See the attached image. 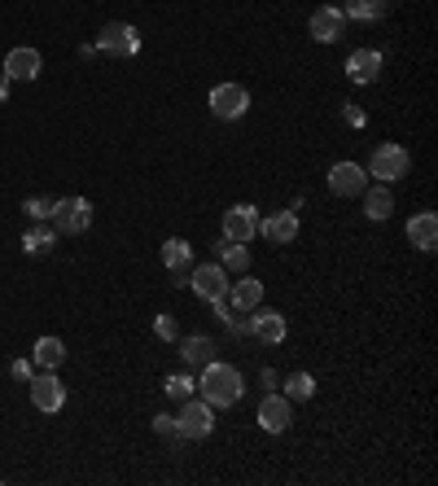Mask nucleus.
<instances>
[{"label": "nucleus", "mask_w": 438, "mask_h": 486, "mask_svg": "<svg viewBox=\"0 0 438 486\" xmlns=\"http://www.w3.org/2000/svg\"><path fill=\"white\" fill-rule=\"evenodd\" d=\"M202 399L211 403V408H232V403H241V390H246V381H241V373L232 369V364H219V360H211L207 369H202Z\"/></svg>", "instance_id": "nucleus-1"}, {"label": "nucleus", "mask_w": 438, "mask_h": 486, "mask_svg": "<svg viewBox=\"0 0 438 486\" xmlns=\"http://www.w3.org/2000/svg\"><path fill=\"white\" fill-rule=\"evenodd\" d=\"M175 433L180 438H211L215 433V408L207 399H184V408L175 417Z\"/></svg>", "instance_id": "nucleus-2"}, {"label": "nucleus", "mask_w": 438, "mask_h": 486, "mask_svg": "<svg viewBox=\"0 0 438 486\" xmlns=\"http://www.w3.org/2000/svg\"><path fill=\"white\" fill-rule=\"evenodd\" d=\"M97 49L110 57H136L141 53V31L132 22H106L97 31Z\"/></svg>", "instance_id": "nucleus-3"}, {"label": "nucleus", "mask_w": 438, "mask_h": 486, "mask_svg": "<svg viewBox=\"0 0 438 486\" xmlns=\"http://www.w3.org/2000/svg\"><path fill=\"white\" fill-rule=\"evenodd\" d=\"M408 171H412V154H408L403 145H377V150H373V158H369V175H377L382 184L403 180Z\"/></svg>", "instance_id": "nucleus-4"}, {"label": "nucleus", "mask_w": 438, "mask_h": 486, "mask_svg": "<svg viewBox=\"0 0 438 486\" xmlns=\"http://www.w3.org/2000/svg\"><path fill=\"white\" fill-rule=\"evenodd\" d=\"M27 390H31V403L40 408V412H61L66 408V385L57 381L53 369H36V377L27 381Z\"/></svg>", "instance_id": "nucleus-5"}, {"label": "nucleus", "mask_w": 438, "mask_h": 486, "mask_svg": "<svg viewBox=\"0 0 438 486\" xmlns=\"http://www.w3.org/2000/svg\"><path fill=\"white\" fill-rule=\"evenodd\" d=\"M88 223H93V202H88V198H61V202H53L57 232L75 237V232H88Z\"/></svg>", "instance_id": "nucleus-6"}, {"label": "nucleus", "mask_w": 438, "mask_h": 486, "mask_svg": "<svg viewBox=\"0 0 438 486\" xmlns=\"http://www.w3.org/2000/svg\"><path fill=\"white\" fill-rule=\"evenodd\" d=\"M250 109V93L241 88V84H215L211 88V114L223 118V123H232V118H241Z\"/></svg>", "instance_id": "nucleus-7"}, {"label": "nucleus", "mask_w": 438, "mask_h": 486, "mask_svg": "<svg viewBox=\"0 0 438 486\" xmlns=\"http://www.w3.org/2000/svg\"><path fill=\"white\" fill-rule=\"evenodd\" d=\"M328 189H333L337 198H360V193L369 189V171H364L360 162H333V166H328Z\"/></svg>", "instance_id": "nucleus-8"}, {"label": "nucleus", "mask_w": 438, "mask_h": 486, "mask_svg": "<svg viewBox=\"0 0 438 486\" xmlns=\"http://www.w3.org/2000/svg\"><path fill=\"white\" fill-rule=\"evenodd\" d=\"M228 271L219 268V263H202V268L189 271V289L198 294V298H207V303H215V298H223L228 294Z\"/></svg>", "instance_id": "nucleus-9"}, {"label": "nucleus", "mask_w": 438, "mask_h": 486, "mask_svg": "<svg viewBox=\"0 0 438 486\" xmlns=\"http://www.w3.org/2000/svg\"><path fill=\"white\" fill-rule=\"evenodd\" d=\"M307 31H312V40H316V45H333V40H342L346 18H342V9H337V4H320V9L312 13Z\"/></svg>", "instance_id": "nucleus-10"}, {"label": "nucleus", "mask_w": 438, "mask_h": 486, "mask_svg": "<svg viewBox=\"0 0 438 486\" xmlns=\"http://www.w3.org/2000/svg\"><path fill=\"white\" fill-rule=\"evenodd\" d=\"M255 232H259V211H255L250 202H237V207L223 211V237H232V241H250Z\"/></svg>", "instance_id": "nucleus-11"}, {"label": "nucleus", "mask_w": 438, "mask_h": 486, "mask_svg": "<svg viewBox=\"0 0 438 486\" xmlns=\"http://www.w3.org/2000/svg\"><path fill=\"white\" fill-rule=\"evenodd\" d=\"M163 263L175 276V285H189V271H193V246L184 237H166L163 241Z\"/></svg>", "instance_id": "nucleus-12"}, {"label": "nucleus", "mask_w": 438, "mask_h": 486, "mask_svg": "<svg viewBox=\"0 0 438 486\" xmlns=\"http://www.w3.org/2000/svg\"><path fill=\"white\" fill-rule=\"evenodd\" d=\"M346 79L351 84H377L382 79V53L377 49H355L346 57Z\"/></svg>", "instance_id": "nucleus-13"}, {"label": "nucleus", "mask_w": 438, "mask_h": 486, "mask_svg": "<svg viewBox=\"0 0 438 486\" xmlns=\"http://www.w3.org/2000/svg\"><path fill=\"white\" fill-rule=\"evenodd\" d=\"M40 66H45V57L36 53V49H9L0 70H4L9 79H27V84H31V79H40Z\"/></svg>", "instance_id": "nucleus-14"}, {"label": "nucleus", "mask_w": 438, "mask_h": 486, "mask_svg": "<svg viewBox=\"0 0 438 486\" xmlns=\"http://www.w3.org/2000/svg\"><path fill=\"white\" fill-rule=\"evenodd\" d=\"M180 360H184V369H189V373H202V369L215 360V342H211V337H202V333H193V337H184V342H180Z\"/></svg>", "instance_id": "nucleus-15"}, {"label": "nucleus", "mask_w": 438, "mask_h": 486, "mask_svg": "<svg viewBox=\"0 0 438 486\" xmlns=\"http://www.w3.org/2000/svg\"><path fill=\"white\" fill-rule=\"evenodd\" d=\"M250 337H259L264 346H276L285 337V316L280 312H268V307H255L250 316Z\"/></svg>", "instance_id": "nucleus-16"}, {"label": "nucleus", "mask_w": 438, "mask_h": 486, "mask_svg": "<svg viewBox=\"0 0 438 486\" xmlns=\"http://www.w3.org/2000/svg\"><path fill=\"white\" fill-rule=\"evenodd\" d=\"M289 421H294V417H289V399H285V394H268V399L259 403V425L268 433H285Z\"/></svg>", "instance_id": "nucleus-17"}, {"label": "nucleus", "mask_w": 438, "mask_h": 486, "mask_svg": "<svg viewBox=\"0 0 438 486\" xmlns=\"http://www.w3.org/2000/svg\"><path fill=\"white\" fill-rule=\"evenodd\" d=\"M259 232H264L272 246H289V241L298 237V215H294V211H276V215L259 219Z\"/></svg>", "instance_id": "nucleus-18"}, {"label": "nucleus", "mask_w": 438, "mask_h": 486, "mask_svg": "<svg viewBox=\"0 0 438 486\" xmlns=\"http://www.w3.org/2000/svg\"><path fill=\"white\" fill-rule=\"evenodd\" d=\"M408 241L417 246V250H434L438 246V215L434 211H421V215H412L408 219Z\"/></svg>", "instance_id": "nucleus-19"}, {"label": "nucleus", "mask_w": 438, "mask_h": 486, "mask_svg": "<svg viewBox=\"0 0 438 486\" xmlns=\"http://www.w3.org/2000/svg\"><path fill=\"white\" fill-rule=\"evenodd\" d=\"M53 246H57V228L49 223V219L22 232V250H27L31 259H45V255H53Z\"/></svg>", "instance_id": "nucleus-20"}, {"label": "nucleus", "mask_w": 438, "mask_h": 486, "mask_svg": "<svg viewBox=\"0 0 438 486\" xmlns=\"http://www.w3.org/2000/svg\"><path fill=\"white\" fill-rule=\"evenodd\" d=\"M228 303H232L237 312H255V307L264 303V285H259V280H250V276L241 271V280H232V285H228Z\"/></svg>", "instance_id": "nucleus-21"}, {"label": "nucleus", "mask_w": 438, "mask_h": 486, "mask_svg": "<svg viewBox=\"0 0 438 486\" xmlns=\"http://www.w3.org/2000/svg\"><path fill=\"white\" fill-rule=\"evenodd\" d=\"M219 268L228 271V276H241V271L250 268V250H246V241H232V237H219Z\"/></svg>", "instance_id": "nucleus-22"}, {"label": "nucleus", "mask_w": 438, "mask_h": 486, "mask_svg": "<svg viewBox=\"0 0 438 486\" xmlns=\"http://www.w3.org/2000/svg\"><path fill=\"white\" fill-rule=\"evenodd\" d=\"M360 198H364V215L373 219V223H385V219H390V211H394V198H390V189H385V184H377V189H364Z\"/></svg>", "instance_id": "nucleus-23"}, {"label": "nucleus", "mask_w": 438, "mask_h": 486, "mask_svg": "<svg viewBox=\"0 0 438 486\" xmlns=\"http://www.w3.org/2000/svg\"><path fill=\"white\" fill-rule=\"evenodd\" d=\"M61 360H66V346H61V337H40L36 342V351H31V364L36 369H61Z\"/></svg>", "instance_id": "nucleus-24"}, {"label": "nucleus", "mask_w": 438, "mask_h": 486, "mask_svg": "<svg viewBox=\"0 0 438 486\" xmlns=\"http://www.w3.org/2000/svg\"><path fill=\"white\" fill-rule=\"evenodd\" d=\"M385 13V0H342V18H355V22H377Z\"/></svg>", "instance_id": "nucleus-25"}, {"label": "nucleus", "mask_w": 438, "mask_h": 486, "mask_svg": "<svg viewBox=\"0 0 438 486\" xmlns=\"http://www.w3.org/2000/svg\"><path fill=\"white\" fill-rule=\"evenodd\" d=\"M163 390H166V399H193V390H198V381H193V373H171V377L163 381Z\"/></svg>", "instance_id": "nucleus-26"}, {"label": "nucleus", "mask_w": 438, "mask_h": 486, "mask_svg": "<svg viewBox=\"0 0 438 486\" xmlns=\"http://www.w3.org/2000/svg\"><path fill=\"white\" fill-rule=\"evenodd\" d=\"M285 394L289 399H312L316 394V377L312 373H294V377L285 381Z\"/></svg>", "instance_id": "nucleus-27"}, {"label": "nucleus", "mask_w": 438, "mask_h": 486, "mask_svg": "<svg viewBox=\"0 0 438 486\" xmlns=\"http://www.w3.org/2000/svg\"><path fill=\"white\" fill-rule=\"evenodd\" d=\"M22 211L36 219V223H45V219H53V198H27Z\"/></svg>", "instance_id": "nucleus-28"}, {"label": "nucleus", "mask_w": 438, "mask_h": 486, "mask_svg": "<svg viewBox=\"0 0 438 486\" xmlns=\"http://www.w3.org/2000/svg\"><path fill=\"white\" fill-rule=\"evenodd\" d=\"M9 377H13V381H31V377H36V364H31V360H13V364H9Z\"/></svg>", "instance_id": "nucleus-29"}, {"label": "nucleus", "mask_w": 438, "mask_h": 486, "mask_svg": "<svg viewBox=\"0 0 438 486\" xmlns=\"http://www.w3.org/2000/svg\"><path fill=\"white\" fill-rule=\"evenodd\" d=\"M154 333H158L163 342H175V320H171V316H154Z\"/></svg>", "instance_id": "nucleus-30"}, {"label": "nucleus", "mask_w": 438, "mask_h": 486, "mask_svg": "<svg viewBox=\"0 0 438 486\" xmlns=\"http://www.w3.org/2000/svg\"><path fill=\"white\" fill-rule=\"evenodd\" d=\"M154 433H163V438H180V433H175V417H154Z\"/></svg>", "instance_id": "nucleus-31"}, {"label": "nucleus", "mask_w": 438, "mask_h": 486, "mask_svg": "<svg viewBox=\"0 0 438 486\" xmlns=\"http://www.w3.org/2000/svg\"><path fill=\"white\" fill-rule=\"evenodd\" d=\"M346 123H351V127H364V109H360V106H346Z\"/></svg>", "instance_id": "nucleus-32"}, {"label": "nucleus", "mask_w": 438, "mask_h": 486, "mask_svg": "<svg viewBox=\"0 0 438 486\" xmlns=\"http://www.w3.org/2000/svg\"><path fill=\"white\" fill-rule=\"evenodd\" d=\"M4 97H9V75L0 70V101H4Z\"/></svg>", "instance_id": "nucleus-33"}]
</instances>
